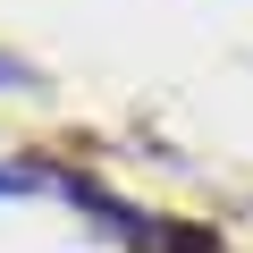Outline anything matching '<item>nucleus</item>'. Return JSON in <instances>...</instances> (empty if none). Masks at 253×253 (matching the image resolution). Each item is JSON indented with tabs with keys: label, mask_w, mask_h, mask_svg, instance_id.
<instances>
[{
	"label": "nucleus",
	"mask_w": 253,
	"mask_h": 253,
	"mask_svg": "<svg viewBox=\"0 0 253 253\" xmlns=\"http://www.w3.org/2000/svg\"><path fill=\"white\" fill-rule=\"evenodd\" d=\"M144 253H219V245H211L203 228H152V236H144Z\"/></svg>",
	"instance_id": "f257e3e1"
},
{
	"label": "nucleus",
	"mask_w": 253,
	"mask_h": 253,
	"mask_svg": "<svg viewBox=\"0 0 253 253\" xmlns=\"http://www.w3.org/2000/svg\"><path fill=\"white\" fill-rule=\"evenodd\" d=\"M26 186H42V161H0V203L26 194Z\"/></svg>",
	"instance_id": "f03ea898"
},
{
	"label": "nucleus",
	"mask_w": 253,
	"mask_h": 253,
	"mask_svg": "<svg viewBox=\"0 0 253 253\" xmlns=\"http://www.w3.org/2000/svg\"><path fill=\"white\" fill-rule=\"evenodd\" d=\"M9 76H17V68H9V59H0V84H9Z\"/></svg>",
	"instance_id": "7ed1b4c3"
}]
</instances>
